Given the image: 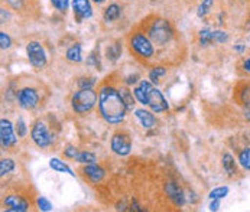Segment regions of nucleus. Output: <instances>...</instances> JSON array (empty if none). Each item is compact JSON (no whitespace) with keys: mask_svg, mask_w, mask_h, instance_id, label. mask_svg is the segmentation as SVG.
Here are the masks:
<instances>
[{"mask_svg":"<svg viewBox=\"0 0 250 212\" xmlns=\"http://www.w3.org/2000/svg\"><path fill=\"white\" fill-rule=\"evenodd\" d=\"M239 162L240 165L246 169V171H250V147H246L240 152L239 154Z\"/></svg>","mask_w":250,"mask_h":212,"instance_id":"nucleus-23","label":"nucleus"},{"mask_svg":"<svg viewBox=\"0 0 250 212\" xmlns=\"http://www.w3.org/2000/svg\"><path fill=\"white\" fill-rule=\"evenodd\" d=\"M122 54V48L119 43H114V45H110V48L107 49V58L110 61H116Z\"/></svg>","mask_w":250,"mask_h":212,"instance_id":"nucleus-24","label":"nucleus"},{"mask_svg":"<svg viewBox=\"0 0 250 212\" xmlns=\"http://www.w3.org/2000/svg\"><path fill=\"white\" fill-rule=\"evenodd\" d=\"M3 204L6 207V211L10 212H23L29 208L28 201L23 199L19 195H9V196H6L4 201H3Z\"/></svg>","mask_w":250,"mask_h":212,"instance_id":"nucleus-12","label":"nucleus"},{"mask_svg":"<svg viewBox=\"0 0 250 212\" xmlns=\"http://www.w3.org/2000/svg\"><path fill=\"white\" fill-rule=\"evenodd\" d=\"M99 110L107 123L119 124L126 117L127 106L119 90L113 87H103L99 94Z\"/></svg>","mask_w":250,"mask_h":212,"instance_id":"nucleus-1","label":"nucleus"},{"mask_svg":"<svg viewBox=\"0 0 250 212\" xmlns=\"http://www.w3.org/2000/svg\"><path fill=\"white\" fill-rule=\"evenodd\" d=\"M223 168L224 171L229 173V175H234L237 172V165H236V160L233 159V156L230 153H226L223 156Z\"/></svg>","mask_w":250,"mask_h":212,"instance_id":"nucleus-18","label":"nucleus"},{"mask_svg":"<svg viewBox=\"0 0 250 212\" xmlns=\"http://www.w3.org/2000/svg\"><path fill=\"white\" fill-rule=\"evenodd\" d=\"M93 1H96V3H103V1H106V0H93Z\"/></svg>","mask_w":250,"mask_h":212,"instance_id":"nucleus-41","label":"nucleus"},{"mask_svg":"<svg viewBox=\"0 0 250 212\" xmlns=\"http://www.w3.org/2000/svg\"><path fill=\"white\" fill-rule=\"evenodd\" d=\"M64 153H65V156H67V157H74V159H75V156L78 154V152H77V149H75L74 146H68V147L65 149V152H64Z\"/></svg>","mask_w":250,"mask_h":212,"instance_id":"nucleus-35","label":"nucleus"},{"mask_svg":"<svg viewBox=\"0 0 250 212\" xmlns=\"http://www.w3.org/2000/svg\"><path fill=\"white\" fill-rule=\"evenodd\" d=\"M94 84H96V78H81L78 81L80 88H93Z\"/></svg>","mask_w":250,"mask_h":212,"instance_id":"nucleus-32","label":"nucleus"},{"mask_svg":"<svg viewBox=\"0 0 250 212\" xmlns=\"http://www.w3.org/2000/svg\"><path fill=\"white\" fill-rule=\"evenodd\" d=\"M111 150L119 156H126L132 150V140L126 133H116L111 137Z\"/></svg>","mask_w":250,"mask_h":212,"instance_id":"nucleus-8","label":"nucleus"},{"mask_svg":"<svg viewBox=\"0 0 250 212\" xmlns=\"http://www.w3.org/2000/svg\"><path fill=\"white\" fill-rule=\"evenodd\" d=\"M135 116H136V118L141 121V124H142L145 129H152V127H155V124H156L155 116H153L150 111H147V110L139 108V110L135 111Z\"/></svg>","mask_w":250,"mask_h":212,"instance_id":"nucleus-14","label":"nucleus"},{"mask_svg":"<svg viewBox=\"0 0 250 212\" xmlns=\"http://www.w3.org/2000/svg\"><path fill=\"white\" fill-rule=\"evenodd\" d=\"M227 39H229V35L226 32H223V31H214V42H217V43H224V42H227Z\"/></svg>","mask_w":250,"mask_h":212,"instance_id":"nucleus-33","label":"nucleus"},{"mask_svg":"<svg viewBox=\"0 0 250 212\" xmlns=\"http://www.w3.org/2000/svg\"><path fill=\"white\" fill-rule=\"evenodd\" d=\"M147 36L153 42V45L162 46V45H167L174 38V29L168 20L155 19L147 29Z\"/></svg>","mask_w":250,"mask_h":212,"instance_id":"nucleus-3","label":"nucleus"},{"mask_svg":"<svg viewBox=\"0 0 250 212\" xmlns=\"http://www.w3.org/2000/svg\"><path fill=\"white\" fill-rule=\"evenodd\" d=\"M31 136H32V140L35 141L36 146L41 149H45L52 143V136L42 121H36L35 126L32 127Z\"/></svg>","mask_w":250,"mask_h":212,"instance_id":"nucleus-7","label":"nucleus"},{"mask_svg":"<svg viewBox=\"0 0 250 212\" xmlns=\"http://www.w3.org/2000/svg\"><path fill=\"white\" fill-rule=\"evenodd\" d=\"M51 3L57 10H60L62 13H65L70 6V0H51Z\"/></svg>","mask_w":250,"mask_h":212,"instance_id":"nucleus-28","label":"nucleus"},{"mask_svg":"<svg viewBox=\"0 0 250 212\" xmlns=\"http://www.w3.org/2000/svg\"><path fill=\"white\" fill-rule=\"evenodd\" d=\"M234 49H236V51H239V52H243V51H245V48H243V46H240V45H239V46H234Z\"/></svg>","mask_w":250,"mask_h":212,"instance_id":"nucleus-40","label":"nucleus"},{"mask_svg":"<svg viewBox=\"0 0 250 212\" xmlns=\"http://www.w3.org/2000/svg\"><path fill=\"white\" fill-rule=\"evenodd\" d=\"M15 169V162L12 159H1L0 160V176L10 173Z\"/></svg>","mask_w":250,"mask_h":212,"instance_id":"nucleus-20","label":"nucleus"},{"mask_svg":"<svg viewBox=\"0 0 250 212\" xmlns=\"http://www.w3.org/2000/svg\"><path fill=\"white\" fill-rule=\"evenodd\" d=\"M26 126H25V121L22 118L18 120V136L19 137H25L26 136Z\"/></svg>","mask_w":250,"mask_h":212,"instance_id":"nucleus-34","label":"nucleus"},{"mask_svg":"<svg viewBox=\"0 0 250 212\" xmlns=\"http://www.w3.org/2000/svg\"><path fill=\"white\" fill-rule=\"evenodd\" d=\"M97 103V94L93 88H80L71 98L72 110L77 114L88 113Z\"/></svg>","mask_w":250,"mask_h":212,"instance_id":"nucleus-4","label":"nucleus"},{"mask_svg":"<svg viewBox=\"0 0 250 212\" xmlns=\"http://www.w3.org/2000/svg\"><path fill=\"white\" fill-rule=\"evenodd\" d=\"M72 10L77 22H81L83 19H88L93 15V7L90 0H72Z\"/></svg>","mask_w":250,"mask_h":212,"instance_id":"nucleus-11","label":"nucleus"},{"mask_svg":"<svg viewBox=\"0 0 250 212\" xmlns=\"http://www.w3.org/2000/svg\"><path fill=\"white\" fill-rule=\"evenodd\" d=\"M214 42V31L211 29H203L200 32V43L201 45H210Z\"/></svg>","mask_w":250,"mask_h":212,"instance_id":"nucleus-22","label":"nucleus"},{"mask_svg":"<svg viewBox=\"0 0 250 212\" xmlns=\"http://www.w3.org/2000/svg\"><path fill=\"white\" fill-rule=\"evenodd\" d=\"M130 48L142 58H150L153 57V42L149 39V36H146L142 32H136L130 38Z\"/></svg>","mask_w":250,"mask_h":212,"instance_id":"nucleus-5","label":"nucleus"},{"mask_svg":"<svg viewBox=\"0 0 250 212\" xmlns=\"http://www.w3.org/2000/svg\"><path fill=\"white\" fill-rule=\"evenodd\" d=\"M49 166H51L55 172H60V173H68V175H71V176H75V173L72 172L71 168H70L68 165H65L62 160L57 159V157H52V159L49 160Z\"/></svg>","mask_w":250,"mask_h":212,"instance_id":"nucleus-16","label":"nucleus"},{"mask_svg":"<svg viewBox=\"0 0 250 212\" xmlns=\"http://www.w3.org/2000/svg\"><path fill=\"white\" fill-rule=\"evenodd\" d=\"M9 3H10V6L12 7H15V9H18V7H21V0H7Z\"/></svg>","mask_w":250,"mask_h":212,"instance_id":"nucleus-37","label":"nucleus"},{"mask_svg":"<svg viewBox=\"0 0 250 212\" xmlns=\"http://www.w3.org/2000/svg\"><path fill=\"white\" fill-rule=\"evenodd\" d=\"M165 192L175 205L182 207L185 204V195H184L182 189L178 186V183H175L174 180H168L165 183Z\"/></svg>","mask_w":250,"mask_h":212,"instance_id":"nucleus-13","label":"nucleus"},{"mask_svg":"<svg viewBox=\"0 0 250 212\" xmlns=\"http://www.w3.org/2000/svg\"><path fill=\"white\" fill-rule=\"evenodd\" d=\"M26 54H28V59L29 62L35 67V68H43L46 65V55L43 51V46L39 42H29L26 46Z\"/></svg>","mask_w":250,"mask_h":212,"instance_id":"nucleus-6","label":"nucleus"},{"mask_svg":"<svg viewBox=\"0 0 250 212\" xmlns=\"http://www.w3.org/2000/svg\"><path fill=\"white\" fill-rule=\"evenodd\" d=\"M36 204H38V208L41 210V211H51L52 210V204L46 199V198H43V196H41V198H38V201H36Z\"/></svg>","mask_w":250,"mask_h":212,"instance_id":"nucleus-30","label":"nucleus"},{"mask_svg":"<svg viewBox=\"0 0 250 212\" xmlns=\"http://www.w3.org/2000/svg\"><path fill=\"white\" fill-rule=\"evenodd\" d=\"M120 94H122V97H123L126 106H127V110H132L133 106H135V100H133L132 93H130L129 90H120Z\"/></svg>","mask_w":250,"mask_h":212,"instance_id":"nucleus-27","label":"nucleus"},{"mask_svg":"<svg viewBox=\"0 0 250 212\" xmlns=\"http://www.w3.org/2000/svg\"><path fill=\"white\" fill-rule=\"evenodd\" d=\"M39 96L34 88H22L18 93V103L25 110H32L38 106Z\"/></svg>","mask_w":250,"mask_h":212,"instance_id":"nucleus-9","label":"nucleus"},{"mask_svg":"<svg viewBox=\"0 0 250 212\" xmlns=\"http://www.w3.org/2000/svg\"><path fill=\"white\" fill-rule=\"evenodd\" d=\"M165 74H167V70H165L164 67H155L153 70L149 72V78H150L153 82H156L158 78L162 77V75H165Z\"/></svg>","mask_w":250,"mask_h":212,"instance_id":"nucleus-29","label":"nucleus"},{"mask_svg":"<svg viewBox=\"0 0 250 212\" xmlns=\"http://www.w3.org/2000/svg\"><path fill=\"white\" fill-rule=\"evenodd\" d=\"M220 207V199H213V202L210 204V211H217Z\"/></svg>","mask_w":250,"mask_h":212,"instance_id":"nucleus-36","label":"nucleus"},{"mask_svg":"<svg viewBox=\"0 0 250 212\" xmlns=\"http://www.w3.org/2000/svg\"><path fill=\"white\" fill-rule=\"evenodd\" d=\"M120 13H122L120 6L116 4V3H111L110 6H107V9L104 10V19L107 22H113V20H116V19L120 18Z\"/></svg>","mask_w":250,"mask_h":212,"instance_id":"nucleus-19","label":"nucleus"},{"mask_svg":"<svg viewBox=\"0 0 250 212\" xmlns=\"http://www.w3.org/2000/svg\"><path fill=\"white\" fill-rule=\"evenodd\" d=\"M0 141H1V146L3 147H10V146H15L18 137L13 132V126L9 120L3 118L0 121Z\"/></svg>","mask_w":250,"mask_h":212,"instance_id":"nucleus-10","label":"nucleus"},{"mask_svg":"<svg viewBox=\"0 0 250 212\" xmlns=\"http://www.w3.org/2000/svg\"><path fill=\"white\" fill-rule=\"evenodd\" d=\"M10 45H12L10 36L7 35L6 32H0V46H1V49H7V48H10Z\"/></svg>","mask_w":250,"mask_h":212,"instance_id":"nucleus-31","label":"nucleus"},{"mask_svg":"<svg viewBox=\"0 0 250 212\" xmlns=\"http://www.w3.org/2000/svg\"><path fill=\"white\" fill-rule=\"evenodd\" d=\"M75 160L80 163H96V154L90 152H80L75 156Z\"/></svg>","mask_w":250,"mask_h":212,"instance_id":"nucleus-21","label":"nucleus"},{"mask_svg":"<svg viewBox=\"0 0 250 212\" xmlns=\"http://www.w3.org/2000/svg\"><path fill=\"white\" fill-rule=\"evenodd\" d=\"M67 59L71 61V62H81L83 59V55H81V45L80 43H74L72 46H70L67 49V54H65Z\"/></svg>","mask_w":250,"mask_h":212,"instance_id":"nucleus-17","label":"nucleus"},{"mask_svg":"<svg viewBox=\"0 0 250 212\" xmlns=\"http://www.w3.org/2000/svg\"><path fill=\"white\" fill-rule=\"evenodd\" d=\"M229 193V188L227 186H220V188H215L210 192V198L211 199H221V198H226Z\"/></svg>","mask_w":250,"mask_h":212,"instance_id":"nucleus-25","label":"nucleus"},{"mask_svg":"<svg viewBox=\"0 0 250 212\" xmlns=\"http://www.w3.org/2000/svg\"><path fill=\"white\" fill-rule=\"evenodd\" d=\"M83 172L85 173V176H88L93 182H99V180H102L104 175H106V172H104V169L103 168H100V166H97L96 163H87V166L83 169Z\"/></svg>","mask_w":250,"mask_h":212,"instance_id":"nucleus-15","label":"nucleus"},{"mask_svg":"<svg viewBox=\"0 0 250 212\" xmlns=\"http://www.w3.org/2000/svg\"><path fill=\"white\" fill-rule=\"evenodd\" d=\"M133 94L141 104L147 106L153 113H164L169 108L168 101L165 100L162 93L156 87H153L149 81L145 79L141 81L139 87L133 90Z\"/></svg>","mask_w":250,"mask_h":212,"instance_id":"nucleus-2","label":"nucleus"},{"mask_svg":"<svg viewBox=\"0 0 250 212\" xmlns=\"http://www.w3.org/2000/svg\"><path fill=\"white\" fill-rule=\"evenodd\" d=\"M7 18H9V15H7V12H6L4 9H1V23H4Z\"/></svg>","mask_w":250,"mask_h":212,"instance_id":"nucleus-38","label":"nucleus"},{"mask_svg":"<svg viewBox=\"0 0 250 212\" xmlns=\"http://www.w3.org/2000/svg\"><path fill=\"white\" fill-rule=\"evenodd\" d=\"M243 68L248 71V72H250V58H248V59L245 61V64H243Z\"/></svg>","mask_w":250,"mask_h":212,"instance_id":"nucleus-39","label":"nucleus"},{"mask_svg":"<svg viewBox=\"0 0 250 212\" xmlns=\"http://www.w3.org/2000/svg\"><path fill=\"white\" fill-rule=\"evenodd\" d=\"M213 1H214V0H203V3H201V4H200V7H198V12H197V15H198L200 18L206 16V15L208 13V10L211 9V6H213Z\"/></svg>","mask_w":250,"mask_h":212,"instance_id":"nucleus-26","label":"nucleus"}]
</instances>
